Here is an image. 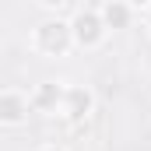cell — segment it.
Masks as SVG:
<instances>
[{"mask_svg":"<svg viewBox=\"0 0 151 151\" xmlns=\"http://www.w3.org/2000/svg\"><path fill=\"white\" fill-rule=\"evenodd\" d=\"M32 49L46 60H60L74 49V35H70V25L67 18H42L35 28H32Z\"/></svg>","mask_w":151,"mask_h":151,"instance_id":"1","label":"cell"},{"mask_svg":"<svg viewBox=\"0 0 151 151\" xmlns=\"http://www.w3.org/2000/svg\"><path fill=\"white\" fill-rule=\"evenodd\" d=\"M67 25H70V35H74V49H99L109 39L102 18H99V7H88V4H77L67 14Z\"/></svg>","mask_w":151,"mask_h":151,"instance_id":"2","label":"cell"},{"mask_svg":"<svg viewBox=\"0 0 151 151\" xmlns=\"http://www.w3.org/2000/svg\"><path fill=\"white\" fill-rule=\"evenodd\" d=\"M91 113H95V91H91L88 84H67L56 116H63L67 123H84Z\"/></svg>","mask_w":151,"mask_h":151,"instance_id":"3","label":"cell"},{"mask_svg":"<svg viewBox=\"0 0 151 151\" xmlns=\"http://www.w3.org/2000/svg\"><path fill=\"white\" fill-rule=\"evenodd\" d=\"M32 116L28 91L21 88H0V127H25Z\"/></svg>","mask_w":151,"mask_h":151,"instance_id":"4","label":"cell"},{"mask_svg":"<svg viewBox=\"0 0 151 151\" xmlns=\"http://www.w3.org/2000/svg\"><path fill=\"white\" fill-rule=\"evenodd\" d=\"M63 88H67V81H39L35 88L28 91L32 113L56 116V113H60V102H63Z\"/></svg>","mask_w":151,"mask_h":151,"instance_id":"5","label":"cell"},{"mask_svg":"<svg viewBox=\"0 0 151 151\" xmlns=\"http://www.w3.org/2000/svg\"><path fill=\"white\" fill-rule=\"evenodd\" d=\"M99 18L106 25V32H116V28H130L134 18H137V7L127 4V0H106L99 4Z\"/></svg>","mask_w":151,"mask_h":151,"instance_id":"6","label":"cell"},{"mask_svg":"<svg viewBox=\"0 0 151 151\" xmlns=\"http://www.w3.org/2000/svg\"><path fill=\"white\" fill-rule=\"evenodd\" d=\"M137 18H144V25L151 28V4H144V7H137Z\"/></svg>","mask_w":151,"mask_h":151,"instance_id":"7","label":"cell"},{"mask_svg":"<svg viewBox=\"0 0 151 151\" xmlns=\"http://www.w3.org/2000/svg\"><path fill=\"white\" fill-rule=\"evenodd\" d=\"M39 151H67V148H63V144H42Z\"/></svg>","mask_w":151,"mask_h":151,"instance_id":"8","label":"cell"}]
</instances>
